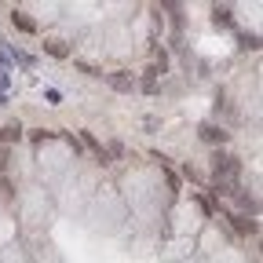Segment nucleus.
Masks as SVG:
<instances>
[{"mask_svg":"<svg viewBox=\"0 0 263 263\" xmlns=\"http://www.w3.org/2000/svg\"><path fill=\"white\" fill-rule=\"evenodd\" d=\"M44 51H48V55H55V59H66V55H70L66 41H59V37H48V41H44Z\"/></svg>","mask_w":263,"mask_h":263,"instance_id":"obj_1","label":"nucleus"},{"mask_svg":"<svg viewBox=\"0 0 263 263\" xmlns=\"http://www.w3.org/2000/svg\"><path fill=\"white\" fill-rule=\"evenodd\" d=\"M106 81H110L114 91H132V77H128V73H110Z\"/></svg>","mask_w":263,"mask_h":263,"instance_id":"obj_5","label":"nucleus"},{"mask_svg":"<svg viewBox=\"0 0 263 263\" xmlns=\"http://www.w3.org/2000/svg\"><path fill=\"white\" fill-rule=\"evenodd\" d=\"M11 22H15V26H18L22 33H37V22H33V18H29L26 11H15V15H11Z\"/></svg>","mask_w":263,"mask_h":263,"instance_id":"obj_3","label":"nucleus"},{"mask_svg":"<svg viewBox=\"0 0 263 263\" xmlns=\"http://www.w3.org/2000/svg\"><path fill=\"white\" fill-rule=\"evenodd\" d=\"M0 106H4V95H0Z\"/></svg>","mask_w":263,"mask_h":263,"instance_id":"obj_7","label":"nucleus"},{"mask_svg":"<svg viewBox=\"0 0 263 263\" xmlns=\"http://www.w3.org/2000/svg\"><path fill=\"white\" fill-rule=\"evenodd\" d=\"M201 139H209V143H223V139H227V132L216 128V124H201Z\"/></svg>","mask_w":263,"mask_h":263,"instance_id":"obj_4","label":"nucleus"},{"mask_svg":"<svg viewBox=\"0 0 263 263\" xmlns=\"http://www.w3.org/2000/svg\"><path fill=\"white\" fill-rule=\"evenodd\" d=\"M0 139H4V143H15V139H22V124H18V121H8L4 128H0Z\"/></svg>","mask_w":263,"mask_h":263,"instance_id":"obj_2","label":"nucleus"},{"mask_svg":"<svg viewBox=\"0 0 263 263\" xmlns=\"http://www.w3.org/2000/svg\"><path fill=\"white\" fill-rule=\"evenodd\" d=\"M212 18H216V26H230V8H216Z\"/></svg>","mask_w":263,"mask_h":263,"instance_id":"obj_6","label":"nucleus"}]
</instances>
